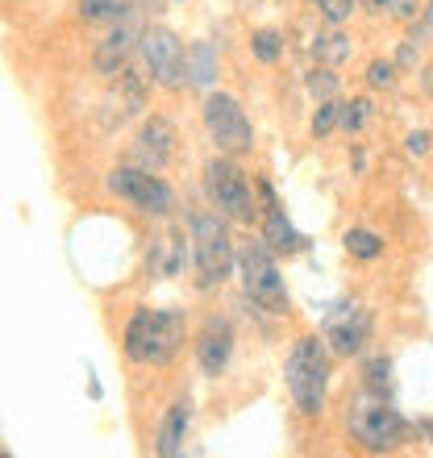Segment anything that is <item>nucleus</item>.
<instances>
[{"label": "nucleus", "mask_w": 433, "mask_h": 458, "mask_svg": "<svg viewBox=\"0 0 433 458\" xmlns=\"http://www.w3.org/2000/svg\"><path fill=\"white\" fill-rule=\"evenodd\" d=\"M309 92H313L317 100H334L337 97V75H334V67H321V72L309 75Z\"/></svg>", "instance_id": "obj_27"}, {"label": "nucleus", "mask_w": 433, "mask_h": 458, "mask_svg": "<svg viewBox=\"0 0 433 458\" xmlns=\"http://www.w3.org/2000/svg\"><path fill=\"white\" fill-rule=\"evenodd\" d=\"M425 21L433 25V0H429V4H425Z\"/></svg>", "instance_id": "obj_34"}, {"label": "nucleus", "mask_w": 433, "mask_h": 458, "mask_svg": "<svg viewBox=\"0 0 433 458\" xmlns=\"http://www.w3.org/2000/svg\"><path fill=\"white\" fill-rule=\"evenodd\" d=\"M142 34H146V30H138L133 13L125 17V21L113 25V34H108L105 42L97 47V55H92L97 72H100V75H121V72H125V63H130L133 47H142Z\"/></svg>", "instance_id": "obj_12"}, {"label": "nucleus", "mask_w": 433, "mask_h": 458, "mask_svg": "<svg viewBox=\"0 0 433 458\" xmlns=\"http://www.w3.org/2000/svg\"><path fill=\"white\" fill-rule=\"evenodd\" d=\"M417 429H421V434H429V437H433V425H429V421H421V425H417Z\"/></svg>", "instance_id": "obj_33"}, {"label": "nucleus", "mask_w": 433, "mask_h": 458, "mask_svg": "<svg viewBox=\"0 0 433 458\" xmlns=\"http://www.w3.org/2000/svg\"><path fill=\"white\" fill-rule=\"evenodd\" d=\"M183 334H188V321H183L180 309H158L155 334H150V367H167L180 354Z\"/></svg>", "instance_id": "obj_13"}, {"label": "nucleus", "mask_w": 433, "mask_h": 458, "mask_svg": "<svg viewBox=\"0 0 433 458\" xmlns=\"http://www.w3.org/2000/svg\"><path fill=\"white\" fill-rule=\"evenodd\" d=\"M238 271H242V288L259 309H267V313H284L288 309V288H284V276L276 267V250L267 242H246L242 246Z\"/></svg>", "instance_id": "obj_5"}, {"label": "nucleus", "mask_w": 433, "mask_h": 458, "mask_svg": "<svg viewBox=\"0 0 433 458\" xmlns=\"http://www.w3.org/2000/svg\"><path fill=\"white\" fill-rule=\"evenodd\" d=\"M138 4H142V9H158V4H163V0H138Z\"/></svg>", "instance_id": "obj_32"}, {"label": "nucleus", "mask_w": 433, "mask_h": 458, "mask_svg": "<svg viewBox=\"0 0 433 458\" xmlns=\"http://www.w3.org/2000/svg\"><path fill=\"white\" fill-rule=\"evenodd\" d=\"M392 17H400V21H417V17H425V9L417 4V0H392Z\"/></svg>", "instance_id": "obj_28"}, {"label": "nucleus", "mask_w": 433, "mask_h": 458, "mask_svg": "<svg viewBox=\"0 0 433 458\" xmlns=\"http://www.w3.org/2000/svg\"><path fill=\"white\" fill-rule=\"evenodd\" d=\"M288 396L296 412L304 417H321L325 409V387H329V354H325V338H301L288 354Z\"/></svg>", "instance_id": "obj_2"}, {"label": "nucleus", "mask_w": 433, "mask_h": 458, "mask_svg": "<svg viewBox=\"0 0 433 458\" xmlns=\"http://www.w3.org/2000/svg\"><path fill=\"white\" fill-rule=\"evenodd\" d=\"M188 425H192V400L183 396L175 400L167 412H163V425H158V437H155V450L163 458H175L183 450V437H188Z\"/></svg>", "instance_id": "obj_14"}, {"label": "nucleus", "mask_w": 433, "mask_h": 458, "mask_svg": "<svg viewBox=\"0 0 433 458\" xmlns=\"http://www.w3.org/2000/svg\"><path fill=\"white\" fill-rule=\"evenodd\" d=\"M425 88H429V92H433V67H429V72H425Z\"/></svg>", "instance_id": "obj_35"}, {"label": "nucleus", "mask_w": 433, "mask_h": 458, "mask_svg": "<svg viewBox=\"0 0 433 458\" xmlns=\"http://www.w3.org/2000/svg\"><path fill=\"white\" fill-rule=\"evenodd\" d=\"M205 192H208V200H213L216 213L229 217V221H238V225H250V221L259 217L250 180L242 175V167L229 155L208 158L205 163Z\"/></svg>", "instance_id": "obj_3"}, {"label": "nucleus", "mask_w": 433, "mask_h": 458, "mask_svg": "<svg viewBox=\"0 0 433 458\" xmlns=\"http://www.w3.org/2000/svg\"><path fill=\"white\" fill-rule=\"evenodd\" d=\"M334 125H342V105H337V100H321V105H317V117H313V133L325 138V133H334Z\"/></svg>", "instance_id": "obj_25"}, {"label": "nucleus", "mask_w": 433, "mask_h": 458, "mask_svg": "<svg viewBox=\"0 0 433 458\" xmlns=\"http://www.w3.org/2000/svg\"><path fill=\"white\" fill-rule=\"evenodd\" d=\"M250 50L259 63H279L284 59V34H276V30H259V34H250Z\"/></svg>", "instance_id": "obj_22"}, {"label": "nucleus", "mask_w": 433, "mask_h": 458, "mask_svg": "<svg viewBox=\"0 0 433 458\" xmlns=\"http://www.w3.org/2000/svg\"><path fill=\"white\" fill-rule=\"evenodd\" d=\"M142 63H146V72H150V80H155L158 88H183L188 84V47L180 42L175 30H163V25L146 30L142 34Z\"/></svg>", "instance_id": "obj_8"}, {"label": "nucleus", "mask_w": 433, "mask_h": 458, "mask_svg": "<svg viewBox=\"0 0 433 458\" xmlns=\"http://www.w3.org/2000/svg\"><path fill=\"white\" fill-rule=\"evenodd\" d=\"M367 121H371V100H350V105H342V130L346 133H359Z\"/></svg>", "instance_id": "obj_24"}, {"label": "nucleus", "mask_w": 433, "mask_h": 458, "mask_svg": "<svg viewBox=\"0 0 433 458\" xmlns=\"http://www.w3.org/2000/svg\"><path fill=\"white\" fill-rule=\"evenodd\" d=\"M133 163L146 171H163L175 158V130H171V121L163 117H150L138 130V138H133Z\"/></svg>", "instance_id": "obj_11"}, {"label": "nucleus", "mask_w": 433, "mask_h": 458, "mask_svg": "<svg viewBox=\"0 0 433 458\" xmlns=\"http://www.w3.org/2000/svg\"><path fill=\"white\" fill-rule=\"evenodd\" d=\"M359 4H367V9H375V13H387V9H392V0H359Z\"/></svg>", "instance_id": "obj_31"}, {"label": "nucleus", "mask_w": 433, "mask_h": 458, "mask_svg": "<svg viewBox=\"0 0 433 458\" xmlns=\"http://www.w3.org/2000/svg\"><path fill=\"white\" fill-rule=\"evenodd\" d=\"M188 84L213 88L216 84V50L213 42H192L188 47Z\"/></svg>", "instance_id": "obj_18"}, {"label": "nucleus", "mask_w": 433, "mask_h": 458, "mask_svg": "<svg viewBox=\"0 0 433 458\" xmlns=\"http://www.w3.org/2000/svg\"><path fill=\"white\" fill-rule=\"evenodd\" d=\"M371 329H375L371 313H367V304H359V301H342L325 313V342H329V350L342 354V359L362 354L367 342H371Z\"/></svg>", "instance_id": "obj_9"}, {"label": "nucleus", "mask_w": 433, "mask_h": 458, "mask_svg": "<svg viewBox=\"0 0 433 458\" xmlns=\"http://www.w3.org/2000/svg\"><path fill=\"white\" fill-rule=\"evenodd\" d=\"M242 4H246V0H242Z\"/></svg>", "instance_id": "obj_36"}, {"label": "nucleus", "mask_w": 433, "mask_h": 458, "mask_svg": "<svg viewBox=\"0 0 433 458\" xmlns=\"http://www.w3.org/2000/svg\"><path fill=\"white\" fill-rule=\"evenodd\" d=\"M362 375H367V392H371V396H387V392H392V362H387L384 354H371L367 367H362Z\"/></svg>", "instance_id": "obj_21"}, {"label": "nucleus", "mask_w": 433, "mask_h": 458, "mask_svg": "<svg viewBox=\"0 0 433 458\" xmlns=\"http://www.w3.org/2000/svg\"><path fill=\"white\" fill-rule=\"evenodd\" d=\"M346 425L350 434H354V442L367 450H396L404 437H409V425H404V417H400L392 404H387L384 396H362L350 404L346 412Z\"/></svg>", "instance_id": "obj_4"}, {"label": "nucleus", "mask_w": 433, "mask_h": 458, "mask_svg": "<svg viewBox=\"0 0 433 458\" xmlns=\"http://www.w3.org/2000/svg\"><path fill=\"white\" fill-rule=\"evenodd\" d=\"M75 13H80L84 21L117 25V21H125V17L133 13V4H130V0H80V4H75Z\"/></svg>", "instance_id": "obj_19"}, {"label": "nucleus", "mask_w": 433, "mask_h": 458, "mask_svg": "<svg viewBox=\"0 0 433 458\" xmlns=\"http://www.w3.org/2000/svg\"><path fill=\"white\" fill-rule=\"evenodd\" d=\"M317 13L325 17V25H342L350 21V13L359 9V0H313Z\"/></svg>", "instance_id": "obj_23"}, {"label": "nucleus", "mask_w": 433, "mask_h": 458, "mask_svg": "<svg viewBox=\"0 0 433 458\" xmlns=\"http://www.w3.org/2000/svg\"><path fill=\"white\" fill-rule=\"evenodd\" d=\"M150 334H155V313L138 309L130 317V326H125V342H121V350H125V359L133 367H150Z\"/></svg>", "instance_id": "obj_16"}, {"label": "nucleus", "mask_w": 433, "mask_h": 458, "mask_svg": "<svg viewBox=\"0 0 433 458\" xmlns=\"http://www.w3.org/2000/svg\"><path fill=\"white\" fill-rule=\"evenodd\" d=\"M367 84L392 92V88H396V63H392V59H375L371 67H367Z\"/></svg>", "instance_id": "obj_26"}, {"label": "nucleus", "mask_w": 433, "mask_h": 458, "mask_svg": "<svg viewBox=\"0 0 433 458\" xmlns=\"http://www.w3.org/2000/svg\"><path fill=\"white\" fill-rule=\"evenodd\" d=\"M263 242L271 246L276 254H301L304 250V233L288 221V213L284 208H267V221H263Z\"/></svg>", "instance_id": "obj_15"}, {"label": "nucleus", "mask_w": 433, "mask_h": 458, "mask_svg": "<svg viewBox=\"0 0 433 458\" xmlns=\"http://www.w3.org/2000/svg\"><path fill=\"white\" fill-rule=\"evenodd\" d=\"M396 67H417V42H412V38L396 50Z\"/></svg>", "instance_id": "obj_29"}, {"label": "nucleus", "mask_w": 433, "mask_h": 458, "mask_svg": "<svg viewBox=\"0 0 433 458\" xmlns=\"http://www.w3.org/2000/svg\"><path fill=\"white\" fill-rule=\"evenodd\" d=\"M229 354H233V326H229V317H208L200 326V338H196V367H200V375H208V379L225 375Z\"/></svg>", "instance_id": "obj_10"}, {"label": "nucleus", "mask_w": 433, "mask_h": 458, "mask_svg": "<svg viewBox=\"0 0 433 458\" xmlns=\"http://www.w3.org/2000/svg\"><path fill=\"white\" fill-rule=\"evenodd\" d=\"M409 155H429V133L425 130L409 133Z\"/></svg>", "instance_id": "obj_30"}, {"label": "nucleus", "mask_w": 433, "mask_h": 458, "mask_svg": "<svg viewBox=\"0 0 433 458\" xmlns=\"http://www.w3.org/2000/svg\"><path fill=\"white\" fill-rule=\"evenodd\" d=\"M354 55V42H350L337 25H329L325 34H317L313 38V59L321 63V67H342V63Z\"/></svg>", "instance_id": "obj_17"}, {"label": "nucleus", "mask_w": 433, "mask_h": 458, "mask_svg": "<svg viewBox=\"0 0 433 458\" xmlns=\"http://www.w3.org/2000/svg\"><path fill=\"white\" fill-rule=\"evenodd\" d=\"M108 192L133 205L138 213L146 217H167L171 208H175V192H171V183L158 180V171H146V167H117L108 175Z\"/></svg>", "instance_id": "obj_7"}, {"label": "nucleus", "mask_w": 433, "mask_h": 458, "mask_svg": "<svg viewBox=\"0 0 433 458\" xmlns=\"http://www.w3.org/2000/svg\"><path fill=\"white\" fill-rule=\"evenodd\" d=\"M200 117H205V133L213 138V146L221 155H246L254 146V125L246 117V109L238 105V97L208 88L205 105H200Z\"/></svg>", "instance_id": "obj_6"}, {"label": "nucleus", "mask_w": 433, "mask_h": 458, "mask_svg": "<svg viewBox=\"0 0 433 458\" xmlns=\"http://www.w3.org/2000/svg\"><path fill=\"white\" fill-rule=\"evenodd\" d=\"M342 246H346V254L362 259V263H371V259H379V254H384V238H379V233H371V229H346Z\"/></svg>", "instance_id": "obj_20"}, {"label": "nucleus", "mask_w": 433, "mask_h": 458, "mask_svg": "<svg viewBox=\"0 0 433 458\" xmlns=\"http://www.w3.org/2000/svg\"><path fill=\"white\" fill-rule=\"evenodd\" d=\"M188 238H192V259H196V284L200 288H221L229 276H233V263H238V254H233V238H229L225 221L221 213H192L188 221Z\"/></svg>", "instance_id": "obj_1"}]
</instances>
